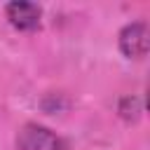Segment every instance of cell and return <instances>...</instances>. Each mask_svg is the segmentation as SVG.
Masks as SVG:
<instances>
[{"instance_id": "obj_1", "label": "cell", "mask_w": 150, "mask_h": 150, "mask_svg": "<svg viewBox=\"0 0 150 150\" xmlns=\"http://www.w3.org/2000/svg\"><path fill=\"white\" fill-rule=\"evenodd\" d=\"M14 145L16 150H68L66 141L56 131H52L49 127L35 124V122H28L19 129Z\"/></svg>"}, {"instance_id": "obj_2", "label": "cell", "mask_w": 150, "mask_h": 150, "mask_svg": "<svg viewBox=\"0 0 150 150\" xmlns=\"http://www.w3.org/2000/svg\"><path fill=\"white\" fill-rule=\"evenodd\" d=\"M117 47L124 59H143L148 54V23L129 21L117 33Z\"/></svg>"}, {"instance_id": "obj_3", "label": "cell", "mask_w": 150, "mask_h": 150, "mask_svg": "<svg viewBox=\"0 0 150 150\" xmlns=\"http://www.w3.org/2000/svg\"><path fill=\"white\" fill-rule=\"evenodd\" d=\"M5 16L9 21L12 28L21 30V33H33L40 28L42 23V7L35 2H7L5 5Z\"/></svg>"}, {"instance_id": "obj_4", "label": "cell", "mask_w": 150, "mask_h": 150, "mask_svg": "<svg viewBox=\"0 0 150 150\" xmlns=\"http://www.w3.org/2000/svg\"><path fill=\"white\" fill-rule=\"evenodd\" d=\"M120 115L124 117V120H129V122H134V120H138L141 117V112H143V101L138 98V96H124V98H120Z\"/></svg>"}]
</instances>
